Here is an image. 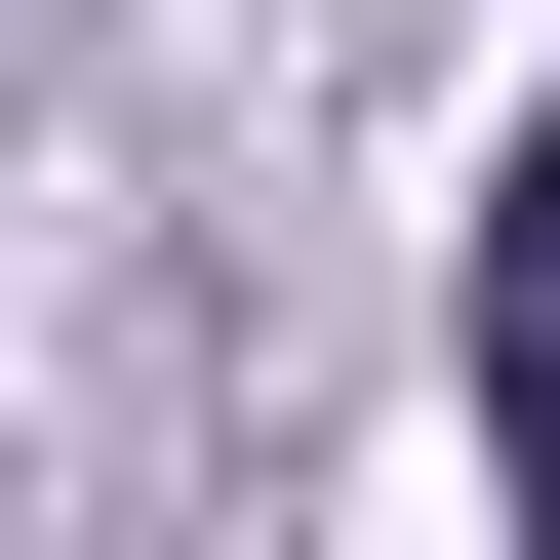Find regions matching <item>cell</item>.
I'll list each match as a JSON object with an SVG mask.
<instances>
[{
	"mask_svg": "<svg viewBox=\"0 0 560 560\" xmlns=\"http://www.w3.org/2000/svg\"><path fill=\"white\" fill-rule=\"evenodd\" d=\"M480 480H521V560H560V320H480Z\"/></svg>",
	"mask_w": 560,
	"mask_h": 560,
	"instance_id": "1",
	"label": "cell"
},
{
	"mask_svg": "<svg viewBox=\"0 0 560 560\" xmlns=\"http://www.w3.org/2000/svg\"><path fill=\"white\" fill-rule=\"evenodd\" d=\"M480 320H560V120H521V161H480Z\"/></svg>",
	"mask_w": 560,
	"mask_h": 560,
	"instance_id": "2",
	"label": "cell"
}]
</instances>
